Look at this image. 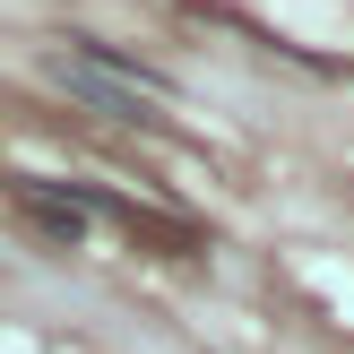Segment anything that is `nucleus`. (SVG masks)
I'll use <instances>...</instances> for the list:
<instances>
[{"label":"nucleus","mask_w":354,"mask_h":354,"mask_svg":"<svg viewBox=\"0 0 354 354\" xmlns=\"http://www.w3.org/2000/svg\"><path fill=\"white\" fill-rule=\"evenodd\" d=\"M44 78L61 86V95H78L86 113L130 121V130H156V121H165V95H173L165 69L130 61V52H113V44H61V52H44Z\"/></svg>","instance_id":"nucleus-1"}]
</instances>
